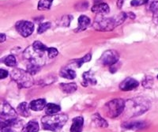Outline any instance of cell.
Segmentation results:
<instances>
[{
	"label": "cell",
	"mask_w": 158,
	"mask_h": 132,
	"mask_svg": "<svg viewBox=\"0 0 158 132\" xmlns=\"http://www.w3.org/2000/svg\"><path fill=\"white\" fill-rule=\"evenodd\" d=\"M127 13L121 12L118 15L112 18L97 17L93 24V27L97 31L108 32L113 30L115 27L120 26L127 18Z\"/></svg>",
	"instance_id": "6da1fadb"
},
{
	"label": "cell",
	"mask_w": 158,
	"mask_h": 132,
	"mask_svg": "<svg viewBox=\"0 0 158 132\" xmlns=\"http://www.w3.org/2000/svg\"><path fill=\"white\" fill-rule=\"evenodd\" d=\"M68 120L67 114L47 115L41 119V123L44 130L53 132H59Z\"/></svg>",
	"instance_id": "7a4b0ae2"
},
{
	"label": "cell",
	"mask_w": 158,
	"mask_h": 132,
	"mask_svg": "<svg viewBox=\"0 0 158 132\" xmlns=\"http://www.w3.org/2000/svg\"><path fill=\"white\" fill-rule=\"evenodd\" d=\"M127 113L132 116H139L149 110L150 108V103L148 100L143 97H137L127 101L126 102Z\"/></svg>",
	"instance_id": "3957f363"
},
{
	"label": "cell",
	"mask_w": 158,
	"mask_h": 132,
	"mask_svg": "<svg viewBox=\"0 0 158 132\" xmlns=\"http://www.w3.org/2000/svg\"><path fill=\"white\" fill-rule=\"evenodd\" d=\"M10 77L18 84L20 89L30 88L34 84V80L32 74L22 69H15L10 72Z\"/></svg>",
	"instance_id": "277c9868"
},
{
	"label": "cell",
	"mask_w": 158,
	"mask_h": 132,
	"mask_svg": "<svg viewBox=\"0 0 158 132\" xmlns=\"http://www.w3.org/2000/svg\"><path fill=\"white\" fill-rule=\"evenodd\" d=\"M126 107V101L118 98L110 101L105 105L107 116L110 118H116L120 116Z\"/></svg>",
	"instance_id": "5b68a950"
},
{
	"label": "cell",
	"mask_w": 158,
	"mask_h": 132,
	"mask_svg": "<svg viewBox=\"0 0 158 132\" xmlns=\"http://www.w3.org/2000/svg\"><path fill=\"white\" fill-rule=\"evenodd\" d=\"M118 59L119 56L117 52H115V50H107L103 53L101 59L99 60V62L104 66L112 67L118 61Z\"/></svg>",
	"instance_id": "8992f818"
},
{
	"label": "cell",
	"mask_w": 158,
	"mask_h": 132,
	"mask_svg": "<svg viewBox=\"0 0 158 132\" xmlns=\"http://www.w3.org/2000/svg\"><path fill=\"white\" fill-rule=\"evenodd\" d=\"M16 30L23 37H28L34 31V24L29 21H19L15 25Z\"/></svg>",
	"instance_id": "52a82bcc"
},
{
	"label": "cell",
	"mask_w": 158,
	"mask_h": 132,
	"mask_svg": "<svg viewBox=\"0 0 158 132\" xmlns=\"http://www.w3.org/2000/svg\"><path fill=\"white\" fill-rule=\"evenodd\" d=\"M139 83L137 80L132 78H127L119 85V89L123 91H131L136 89Z\"/></svg>",
	"instance_id": "ba28073f"
},
{
	"label": "cell",
	"mask_w": 158,
	"mask_h": 132,
	"mask_svg": "<svg viewBox=\"0 0 158 132\" xmlns=\"http://www.w3.org/2000/svg\"><path fill=\"white\" fill-rule=\"evenodd\" d=\"M90 23H91V20L89 17L85 15H81L78 18V26L75 29V32L78 33V32H82L85 30L90 26Z\"/></svg>",
	"instance_id": "9c48e42d"
},
{
	"label": "cell",
	"mask_w": 158,
	"mask_h": 132,
	"mask_svg": "<svg viewBox=\"0 0 158 132\" xmlns=\"http://www.w3.org/2000/svg\"><path fill=\"white\" fill-rule=\"evenodd\" d=\"M84 124V119L81 116L74 118L72 120V125L70 127V132H81Z\"/></svg>",
	"instance_id": "30bf717a"
},
{
	"label": "cell",
	"mask_w": 158,
	"mask_h": 132,
	"mask_svg": "<svg viewBox=\"0 0 158 132\" xmlns=\"http://www.w3.org/2000/svg\"><path fill=\"white\" fill-rule=\"evenodd\" d=\"M92 11L95 14H108L110 11L109 6L105 2H101L94 5L92 7Z\"/></svg>",
	"instance_id": "8fae6325"
},
{
	"label": "cell",
	"mask_w": 158,
	"mask_h": 132,
	"mask_svg": "<svg viewBox=\"0 0 158 132\" xmlns=\"http://www.w3.org/2000/svg\"><path fill=\"white\" fill-rule=\"evenodd\" d=\"M47 104H46V101L45 99H37L32 101L29 104V107L30 109L33 111H41L44 109H45Z\"/></svg>",
	"instance_id": "7c38bea8"
},
{
	"label": "cell",
	"mask_w": 158,
	"mask_h": 132,
	"mask_svg": "<svg viewBox=\"0 0 158 132\" xmlns=\"http://www.w3.org/2000/svg\"><path fill=\"white\" fill-rule=\"evenodd\" d=\"M29 105L26 102H22L19 104L17 107V112L23 117H29L30 116V111H29Z\"/></svg>",
	"instance_id": "4fadbf2b"
},
{
	"label": "cell",
	"mask_w": 158,
	"mask_h": 132,
	"mask_svg": "<svg viewBox=\"0 0 158 132\" xmlns=\"http://www.w3.org/2000/svg\"><path fill=\"white\" fill-rule=\"evenodd\" d=\"M83 85L84 86H87L88 85H94L97 84V79L94 77V75L92 74L91 71L85 72L83 74Z\"/></svg>",
	"instance_id": "5bb4252c"
},
{
	"label": "cell",
	"mask_w": 158,
	"mask_h": 132,
	"mask_svg": "<svg viewBox=\"0 0 158 132\" xmlns=\"http://www.w3.org/2000/svg\"><path fill=\"white\" fill-rule=\"evenodd\" d=\"M59 87H60V89L64 93L67 94L73 93L77 90V85L74 82H71V83H61L59 85Z\"/></svg>",
	"instance_id": "9a60e30c"
},
{
	"label": "cell",
	"mask_w": 158,
	"mask_h": 132,
	"mask_svg": "<svg viewBox=\"0 0 158 132\" xmlns=\"http://www.w3.org/2000/svg\"><path fill=\"white\" fill-rule=\"evenodd\" d=\"M149 10L153 13V21L158 26V0H153L149 3Z\"/></svg>",
	"instance_id": "2e32d148"
},
{
	"label": "cell",
	"mask_w": 158,
	"mask_h": 132,
	"mask_svg": "<svg viewBox=\"0 0 158 132\" xmlns=\"http://www.w3.org/2000/svg\"><path fill=\"white\" fill-rule=\"evenodd\" d=\"M39 130V124L35 120H31L27 124L24 126L22 132H38Z\"/></svg>",
	"instance_id": "e0dca14e"
},
{
	"label": "cell",
	"mask_w": 158,
	"mask_h": 132,
	"mask_svg": "<svg viewBox=\"0 0 158 132\" xmlns=\"http://www.w3.org/2000/svg\"><path fill=\"white\" fill-rule=\"evenodd\" d=\"M60 111H61L60 106H59L58 105H56V104L49 103L45 107V112H46V114L49 115V116L56 114L57 112H60Z\"/></svg>",
	"instance_id": "ac0fdd59"
},
{
	"label": "cell",
	"mask_w": 158,
	"mask_h": 132,
	"mask_svg": "<svg viewBox=\"0 0 158 132\" xmlns=\"http://www.w3.org/2000/svg\"><path fill=\"white\" fill-rule=\"evenodd\" d=\"M76 72L70 68H63L60 71V76L67 79H74L76 78Z\"/></svg>",
	"instance_id": "d6986e66"
},
{
	"label": "cell",
	"mask_w": 158,
	"mask_h": 132,
	"mask_svg": "<svg viewBox=\"0 0 158 132\" xmlns=\"http://www.w3.org/2000/svg\"><path fill=\"white\" fill-rule=\"evenodd\" d=\"M92 119H93V121L94 123H95L96 126L100 127H108V123L105 119H103L98 113H96L94 114V116H92Z\"/></svg>",
	"instance_id": "ffe728a7"
},
{
	"label": "cell",
	"mask_w": 158,
	"mask_h": 132,
	"mask_svg": "<svg viewBox=\"0 0 158 132\" xmlns=\"http://www.w3.org/2000/svg\"><path fill=\"white\" fill-rule=\"evenodd\" d=\"M123 127L131 130H138V129L143 128L146 126V123L144 122H131V123H126L123 124Z\"/></svg>",
	"instance_id": "44dd1931"
},
{
	"label": "cell",
	"mask_w": 158,
	"mask_h": 132,
	"mask_svg": "<svg viewBox=\"0 0 158 132\" xmlns=\"http://www.w3.org/2000/svg\"><path fill=\"white\" fill-rule=\"evenodd\" d=\"M32 47L33 48L34 51L36 52L41 53V54H44V52L48 51V48L47 46L45 45V44H44L42 42L39 41V40H36V41L33 42Z\"/></svg>",
	"instance_id": "7402d4cb"
},
{
	"label": "cell",
	"mask_w": 158,
	"mask_h": 132,
	"mask_svg": "<svg viewBox=\"0 0 158 132\" xmlns=\"http://www.w3.org/2000/svg\"><path fill=\"white\" fill-rule=\"evenodd\" d=\"M53 1L54 0H40L38 2L37 9L39 10H48L52 6Z\"/></svg>",
	"instance_id": "603a6c76"
},
{
	"label": "cell",
	"mask_w": 158,
	"mask_h": 132,
	"mask_svg": "<svg viewBox=\"0 0 158 132\" xmlns=\"http://www.w3.org/2000/svg\"><path fill=\"white\" fill-rule=\"evenodd\" d=\"M2 62L7 67H13L17 65V60L15 58V56H13V55H9V56H6V57H4L2 59Z\"/></svg>",
	"instance_id": "cb8c5ba5"
},
{
	"label": "cell",
	"mask_w": 158,
	"mask_h": 132,
	"mask_svg": "<svg viewBox=\"0 0 158 132\" xmlns=\"http://www.w3.org/2000/svg\"><path fill=\"white\" fill-rule=\"evenodd\" d=\"M92 59V56L91 54H86L85 56H84L82 57V58L81 59H78V60H74V63L73 64H75L76 67H81V66L83 65L84 64H85V63H88V62H89L90 60H91Z\"/></svg>",
	"instance_id": "d4e9b609"
},
{
	"label": "cell",
	"mask_w": 158,
	"mask_h": 132,
	"mask_svg": "<svg viewBox=\"0 0 158 132\" xmlns=\"http://www.w3.org/2000/svg\"><path fill=\"white\" fill-rule=\"evenodd\" d=\"M40 70V65L39 64H35V63H30V62H29V64H27V71L32 75L37 74Z\"/></svg>",
	"instance_id": "484cf974"
},
{
	"label": "cell",
	"mask_w": 158,
	"mask_h": 132,
	"mask_svg": "<svg viewBox=\"0 0 158 132\" xmlns=\"http://www.w3.org/2000/svg\"><path fill=\"white\" fill-rule=\"evenodd\" d=\"M72 18H73V17L71 15H65V16H63L60 18V20H59V26L68 27L70 26Z\"/></svg>",
	"instance_id": "4316f807"
},
{
	"label": "cell",
	"mask_w": 158,
	"mask_h": 132,
	"mask_svg": "<svg viewBox=\"0 0 158 132\" xmlns=\"http://www.w3.org/2000/svg\"><path fill=\"white\" fill-rule=\"evenodd\" d=\"M153 85V77L147 75L145 77V78L142 81V85H143L146 89H151Z\"/></svg>",
	"instance_id": "83f0119b"
},
{
	"label": "cell",
	"mask_w": 158,
	"mask_h": 132,
	"mask_svg": "<svg viewBox=\"0 0 158 132\" xmlns=\"http://www.w3.org/2000/svg\"><path fill=\"white\" fill-rule=\"evenodd\" d=\"M51 28V23L50 22H44V23H40L38 26L37 29V33L38 34H41L44 32L49 29Z\"/></svg>",
	"instance_id": "f1b7e54d"
},
{
	"label": "cell",
	"mask_w": 158,
	"mask_h": 132,
	"mask_svg": "<svg viewBox=\"0 0 158 132\" xmlns=\"http://www.w3.org/2000/svg\"><path fill=\"white\" fill-rule=\"evenodd\" d=\"M89 7V2L86 1H83V2H79L78 4L75 6V10H76L81 11V10H85L88 9Z\"/></svg>",
	"instance_id": "f546056e"
},
{
	"label": "cell",
	"mask_w": 158,
	"mask_h": 132,
	"mask_svg": "<svg viewBox=\"0 0 158 132\" xmlns=\"http://www.w3.org/2000/svg\"><path fill=\"white\" fill-rule=\"evenodd\" d=\"M48 58L52 59L55 58L59 54V52H58L57 49L56 47H48Z\"/></svg>",
	"instance_id": "4dcf8cb0"
},
{
	"label": "cell",
	"mask_w": 158,
	"mask_h": 132,
	"mask_svg": "<svg viewBox=\"0 0 158 132\" xmlns=\"http://www.w3.org/2000/svg\"><path fill=\"white\" fill-rule=\"evenodd\" d=\"M149 2V0H132L131 2V5L132 6H139L145 5Z\"/></svg>",
	"instance_id": "1f68e13d"
},
{
	"label": "cell",
	"mask_w": 158,
	"mask_h": 132,
	"mask_svg": "<svg viewBox=\"0 0 158 132\" xmlns=\"http://www.w3.org/2000/svg\"><path fill=\"white\" fill-rule=\"evenodd\" d=\"M9 75V72L3 69H0V78L1 79H4Z\"/></svg>",
	"instance_id": "d6a6232c"
},
{
	"label": "cell",
	"mask_w": 158,
	"mask_h": 132,
	"mask_svg": "<svg viewBox=\"0 0 158 132\" xmlns=\"http://www.w3.org/2000/svg\"><path fill=\"white\" fill-rule=\"evenodd\" d=\"M124 2H125V0H117V2H116V6L117 7L118 9H121L123 7V5Z\"/></svg>",
	"instance_id": "836d02e7"
},
{
	"label": "cell",
	"mask_w": 158,
	"mask_h": 132,
	"mask_svg": "<svg viewBox=\"0 0 158 132\" xmlns=\"http://www.w3.org/2000/svg\"><path fill=\"white\" fill-rule=\"evenodd\" d=\"M0 36H1L0 42H1V43H3L6 40V34H4V33H1V34H0Z\"/></svg>",
	"instance_id": "e575fe53"
},
{
	"label": "cell",
	"mask_w": 158,
	"mask_h": 132,
	"mask_svg": "<svg viewBox=\"0 0 158 132\" xmlns=\"http://www.w3.org/2000/svg\"><path fill=\"white\" fill-rule=\"evenodd\" d=\"M127 17H130V18H131V19H135L136 16H135V14H133L132 12H130V13H127Z\"/></svg>",
	"instance_id": "d590c367"
},
{
	"label": "cell",
	"mask_w": 158,
	"mask_h": 132,
	"mask_svg": "<svg viewBox=\"0 0 158 132\" xmlns=\"http://www.w3.org/2000/svg\"><path fill=\"white\" fill-rule=\"evenodd\" d=\"M11 132H15V130H12V131H11Z\"/></svg>",
	"instance_id": "8d00e7d4"
},
{
	"label": "cell",
	"mask_w": 158,
	"mask_h": 132,
	"mask_svg": "<svg viewBox=\"0 0 158 132\" xmlns=\"http://www.w3.org/2000/svg\"><path fill=\"white\" fill-rule=\"evenodd\" d=\"M156 78H157V79H158V75H157V77H156Z\"/></svg>",
	"instance_id": "74e56055"
}]
</instances>
